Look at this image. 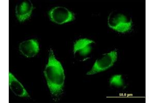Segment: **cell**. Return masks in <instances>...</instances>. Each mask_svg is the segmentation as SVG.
Instances as JSON below:
<instances>
[{
    "mask_svg": "<svg viewBox=\"0 0 155 103\" xmlns=\"http://www.w3.org/2000/svg\"><path fill=\"white\" fill-rule=\"evenodd\" d=\"M9 88L16 96L21 98L30 97L23 85L11 72L9 73Z\"/></svg>",
    "mask_w": 155,
    "mask_h": 103,
    "instance_id": "8",
    "label": "cell"
},
{
    "mask_svg": "<svg viewBox=\"0 0 155 103\" xmlns=\"http://www.w3.org/2000/svg\"><path fill=\"white\" fill-rule=\"evenodd\" d=\"M109 83L111 88L116 90H123L128 86L127 79L124 75L120 74L114 75L111 77Z\"/></svg>",
    "mask_w": 155,
    "mask_h": 103,
    "instance_id": "9",
    "label": "cell"
},
{
    "mask_svg": "<svg viewBox=\"0 0 155 103\" xmlns=\"http://www.w3.org/2000/svg\"><path fill=\"white\" fill-rule=\"evenodd\" d=\"M19 48L21 53L28 58L34 57L39 51L38 42L35 39H30L21 42Z\"/></svg>",
    "mask_w": 155,
    "mask_h": 103,
    "instance_id": "7",
    "label": "cell"
},
{
    "mask_svg": "<svg viewBox=\"0 0 155 103\" xmlns=\"http://www.w3.org/2000/svg\"><path fill=\"white\" fill-rule=\"evenodd\" d=\"M95 46V42L88 39L82 38L78 40L74 46V57L78 61H86L92 56Z\"/></svg>",
    "mask_w": 155,
    "mask_h": 103,
    "instance_id": "3",
    "label": "cell"
},
{
    "mask_svg": "<svg viewBox=\"0 0 155 103\" xmlns=\"http://www.w3.org/2000/svg\"><path fill=\"white\" fill-rule=\"evenodd\" d=\"M50 19L54 23L63 24L74 20V14L66 7L57 6L49 12Z\"/></svg>",
    "mask_w": 155,
    "mask_h": 103,
    "instance_id": "5",
    "label": "cell"
},
{
    "mask_svg": "<svg viewBox=\"0 0 155 103\" xmlns=\"http://www.w3.org/2000/svg\"><path fill=\"white\" fill-rule=\"evenodd\" d=\"M110 28L119 33H126L130 31L133 25L132 18L125 12L114 11L107 18Z\"/></svg>",
    "mask_w": 155,
    "mask_h": 103,
    "instance_id": "2",
    "label": "cell"
},
{
    "mask_svg": "<svg viewBox=\"0 0 155 103\" xmlns=\"http://www.w3.org/2000/svg\"><path fill=\"white\" fill-rule=\"evenodd\" d=\"M33 4L30 0H25L17 4L15 7L16 16L20 22H23L31 16Z\"/></svg>",
    "mask_w": 155,
    "mask_h": 103,
    "instance_id": "6",
    "label": "cell"
},
{
    "mask_svg": "<svg viewBox=\"0 0 155 103\" xmlns=\"http://www.w3.org/2000/svg\"><path fill=\"white\" fill-rule=\"evenodd\" d=\"M48 87L53 95L62 93L65 76L62 64L55 57L53 51H50L49 60L44 72Z\"/></svg>",
    "mask_w": 155,
    "mask_h": 103,
    "instance_id": "1",
    "label": "cell"
},
{
    "mask_svg": "<svg viewBox=\"0 0 155 103\" xmlns=\"http://www.w3.org/2000/svg\"><path fill=\"white\" fill-rule=\"evenodd\" d=\"M117 58L116 50L101 55L96 60L92 69L87 73V75H93L109 69L116 62Z\"/></svg>",
    "mask_w": 155,
    "mask_h": 103,
    "instance_id": "4",
    "label": "cell"
}]
</instances>
